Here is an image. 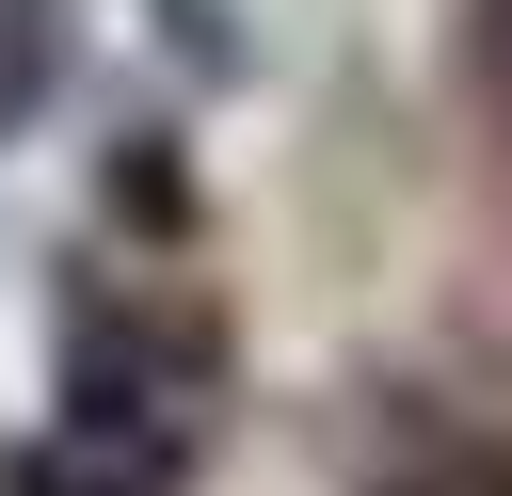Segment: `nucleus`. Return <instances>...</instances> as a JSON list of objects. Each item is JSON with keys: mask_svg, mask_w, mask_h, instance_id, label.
<instances>
[{"mask_svg": "<svg viewBox=\"0 0 512 496\" xmlns=\"http://www.w3.org/2000/svg\"><path fill=\"white\" fill-rule=\"evenodd\" d=\"M192 448H208V336L192 320L160 336V304H80L64 400L32 416L16 496H160V480H192Z\"/></svg>", "mask_w": 512, "mask_h": 496, "instance_id": "obj_1", "label": "nucleus"}, {"mask_svg": "<svg viewBox=\"0 0 512 496\" xmlns=\"http://www.w3.org/2000/svg\"><path fill=\"white\" fill-rule=\"evenodd\" d=\"M32 80H48V0H0V128L32 112Z\"/></svg>", "mask_w": 512, "mask_h": 496, "instance_id": "obj_2", "label": "nucleus"}, {"mask_svg": "<svg viewBox=\"0 0 512 496\" xmlns=\"http://www.w3.org/2000/svg\"><path fill=\"white\" fill-rule=\"evenodd\" d=\"M464 64H480V96L512 112V0H464Z\"/></svg>", "mask_w": 512, "mask_h": 496, "instance_id": "obj_3", "label": "nucleus"}]
</instances>
